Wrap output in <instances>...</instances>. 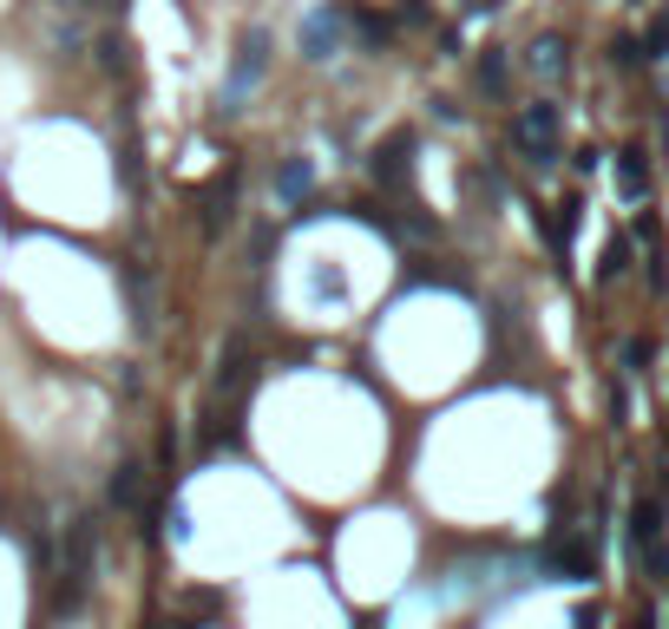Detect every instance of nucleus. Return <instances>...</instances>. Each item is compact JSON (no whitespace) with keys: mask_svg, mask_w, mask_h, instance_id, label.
I'll list each match as a JSON object with an SVG mask.
<instances>
[{"mask_svg":"<svg viewBox=\"0 0 669 629\" xmlns=\"http://www.w3.org/2000/svg\"><path fill=\"white\" fill-rule=\"evenodd\" d=\"M617 191H624L630 204L650 197V164H643V151H624V158H617Z\"/></svg>","mask_w":669,"mask_h":629,"instance_id":"8","label":"nucleus"},{"mask_svg":"<svg viewBox=\"0 0 669 629\" xmlns=\"http://www.w3.org/2000/svg\"><path fill=\"white\" fill-rule=\"evenodd\" d=\"M335 47H342V13H335V7L308 13V20H302V53H308V60H335Z\"/></svg>","mask_w":669,"mask_h":629,"instance_id":"6","label":"nucleus"},{"mask_svg":"<svg viewBox=\"0 0 669 629\" xmlns=\"http://www.w3.org/2000/svg\"><path fill=\"white\" fill-rule=\"evenodd\" d=\"M308 191H315V164H308V158H283V171H276V197L296 204V197H308Z\"/></svg>","mask_w":669,"mask_h":629,"instance_id":"9","label":"nucleus"},{"mask_svg":"<svg viewBox=\"0 0 669 629\" xmlns=\"http://www.w3.org/2000/svg\"><path fill=\"white\" fill-rule=\"evenodd\" d=\"M624 270H630V236H610V243H604V263H597V276L610 282V276H624Z\"/></svg>","mask_w":669,"mask_h":629,"instance_id":"13","label":"nucleus"},{"mask_svg":"<svg viewBox=\"0 0 669 629\" xmlns=\"http://www.w3.org/2000/svg\"><path fill=\"white\" fill-rule=\"evenodd\" d=\"M571 67V53H565V40L558 33H545L538 47H531V72H545V79H558V72Z\"/></svg>","mask_w":669,"mask_h":629,"instance_id":"11","label":"nucleus"},{"mask_svg":"<svg viewBox=\"0 0 669 629\" xmlns=\"http://www.w3.org/2000/svg\"><path fill=\"white\" fill-rule=\"evenodd\" d=\"M663 538V505L657 498H637V511H630V545L643 551V545H657Z\"/></svg>","mask_w":669,"mask_h":629,"instance_id":"10","label":"nucleus"},{"mask_svg":"<svg viewBox=\"0 0 669 629\" xmlns=\"http://www.w3.org/2000/svg\"><path fill=\"white\" fill-rule=\"evenodd\" d=\"M551 570H565V577H597V538L591 531H565L551 551H545Z\"/></svg>","mask_w":669,"mask_h":629,"instance_id":"4","label":"nucleus"},{"mask_svg":"<svg viewBox=\"0 0 669 629\" xmlns=\"http://www.w3.org/2000/svg\"><path fill=\"white\" fill-rule=\"evenodd\" d=\"M506 79H513V72H506V53L493 47V53L479 60V85H486V92H506Z\"/></svg>","mask_w":669,"mask_h":629,"instance_id":"14","label":"nucleus"},{"mask_svg":"<svg viewBox=\"0 0 669 629\" xmlns=\"http://www.w3.org/2000/svg\"><path fill=\"white\" fill-rule=\"evenodd\" d=\"M139 486H145V466L125 459V466L112 473V505H139Z\"/></svg>","mask_w":669,"mask_h":629,"instance_id":"12","label":"nucleus"},{"mask_svg":"<svg viewBox=\"0 0 669 629\" xmlns=\"http://www.w3.org/2000/svg\"><path fill=\"white\" fill-rule=\"evenodd\" d=\"M643 53H669V13H657V27H650V40H643Z\"/></svg>","mask_w":669,"mask_h":629,"instance_id":"17","label":"nucleus"},{"mask_svg":"<svg viewBox=\"0 0 669 629\" xmlns=\"http://www.w3.org/2000/svg\"><path fill=\"white\" fill-rule=\"evenodd\" d=\"M513 144H519L531 164H551L558 158V105H525L519 119H513Z\"/></svg>","mask_w":669,"mask_h":629,"instance_id":"1","label":"nucleus"},{"mask_svg":"<svg viewBox=\"0 0 669 629\" xmlns=\"http://www.w3.org/2000/svg\"><path fill=\"white\" fill-rule=\"evenodd\" d=\"M643 570L657 577V584H669V545L657 538V545H643Z\"/></svg>","mask_w":669,"mask_h":629,"instance_id":"16","label":"nucleus"},{"mask_svg":"<svg viewBox=\"0 0 669 629\" xmlns=\"http://www.w3.org/2000/svg\"><path fill=\"white\" fill-rule=\"evenodd\" d=\"M191 204H197V216H204V230L217 236L223 223H230V204H236V171H217V177H211Z\"/></svg>","mask_w":669,"mask_h":629,"instance_id":"5","label":"nucleus"},{"mask_svg":"<svg viewBox=\"0 0 669 629\" xmlns=\"http://www.w3.org/2000/svg\"><path fill=\"white\" fill-rule=\"evenodd\" d=\"M368 171L381 177V184H387V191H401V184L414 177V139H407V132H387V139L374 144Z\"/></svg>","mask_w":669,"mask_h":629,"instance_id":"3","label":"nucleus"},{"mask_svg":"<svg viewBox=\"0 0 669 629\" xmlns=\"http://www.w3.org/2000/svg\"><path fill=\"white\" fill-rule=\"evenodd\" d=\"M571 236H578V197H565V204L545 210V243H551L558 256L571 250Z\"/></svg>","mask_w":669,"mask_h":629,"instance_id":"7","label":"nucleus"},{"mask_svg":"<svg viewBox=\"0 0 669 629\" xmlns=\"http://www.w3.org/2000/svg\"><path fill=\"white\" fill-rule=\"evenodd\" d=\"M578 629H597V610H591V603H585V610H578Z\"/></svg>","mask_w":669,"mask_h":629,"instance_id":"18","label":"nucleus"},{"mask_svg":"<svg viewBox=\"0 0 669 629\" xmlns=\"http://www.w3.org/2000/svg\"><path fill=\"white\" fill-rule=\"evenodd\" d=\"M263 67H270V33H263V27H250V33L236 40V67H230V85H223V112H236V105H243V92L263 79Z\"/></svg>","mask_w":669,"mask_h":629,"instance_id":"2","label":"nucleus"},{"mask_svg":"<svg viewBox=\"0 0 669 629\" xmlns=\"http://www.w3.org/2000/svg\"><path fill=\"white\" fill-rule=\"evenodd\" d=\"M178 629H191V623H178Z\"/></svg>","mask_w":669,"mask_h":629,"instance_id":"20","label":"nucleus"},{"mask_svg":"<svg viewBox=\"0 0 669 629\" xmlns=\"http://www.w3.org/2000/svg\"><path fill=\"white\" fill-rule=\"evenodd\" d=\"M643 60H650V53H643V40H610V67L637 72V67H643Z\"/></svg>","mask_w":669,"mask_h":629,"instance_id":"15","label":"nucleus"},{"mask_svg":"<svg viewBox=\"0 0 669 629\" xmlns=\"http://www.w3.org/2000/svg\"><path fill=\"white\" fill-rule=\"evenodd\" d=\"M459 7H466V13H486V7H493V0H459Z\"/></svg>","mask_w":669,"mask_h":629,"instance_id":"19","label":"nucleus"}]
</instances>
